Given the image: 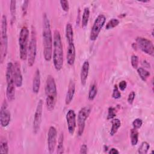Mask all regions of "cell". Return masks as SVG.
I'll return each mask as SVG.
<instances>
[{
  "label": "cell",
  "instance_id": "obj_29",
  "mask_svg": "<svg viewBox=\"0 0 154 154\" xmlns=\"http://www.w3.org/2000/svg\"><path fill=\"white\" fill-rule=\"evenodd\" d=\"M150 148L149 144L146 141H143L138 149V153L140 154H146Z\"/></svg>",
  "mask_w": 154,
  "mask_h": 154
},
{
  "label": "cell",
  "instance_id": "obj_35",
  "mask_svg": "<svg viewBox=\"0 0 154 154\" xmlns=\"http://www.w3.org/2000/svg\"><path fill=\"white\" fill-rule=\"evenodd\" d=\"M138 61H139V58H138V56H137L136 55H132L131 56V65L134 69L138 68Z\"/></svg>",
  "mask_w": 154,
  "mask_h": 154
},
{
  "label": "cell",
  "instance_id": "obj_25",
  "mask_svg": "<svg viewBox=\"0 0 154 154\" xmlns=\"http://www.w3.org/2000/svg\"><path fill=\"white\" fill-rule=\"evenodd\" d=\"M137 73L140 76V78L143 81H146L147 78L150 76V73L149 71L144 69L143 67H138L137 69Z\"/></svg>",
  "mask_w": 154,
  "mask_h": 154
},
{
  "label": "cell",
  "instance_id": "obj_18",
  "mask_svg": "<svg viewBox=\"0 0 154 154\" xmlns=\"http://www.w3.org/2000/svg\"><path fill=\"white\" fill-rule=\"evenodd\" d=\"M40 87V73L38 69L35 71L32 85V90L34 93L37 94L39 92Z\"/></svg>",
  "mask_w": 154,
  "mask_h": 154
},
{
  "label": "cell",
  "instance_id": "obj_9",
  "mask_svg": "<svg viewBox=\"0 0 154 154\" xmlns=\"http://www.w3.org/2000/svg\"><path fill=\"white\" fill-rule=\"evenodd\" d=\"M136 45L143 52L153 56L154 46L153 43L146 38L142 37H137L136 38Z\"/></svg>",
  "mask_w": 154,
  "mask_h": 154
},
{
  "label": "cell",
  "instance_id": "obj_31",
  "mask_svg": "<svg viewBox=\"0 0 154 154\" xmlns=\"http://www.w3.org/2000/svg\"><path fill=\"white\" fill-rule=\"evenodd\" d=\"M16 1H11L10 5V11L11 14L12 20H15L16 16Z\"/></svg>",
  "mask_w": 154,
  "mask_h": 154
},
{
  "label": "cell",
  "instance_id": "obj_39",
  "mask_svg": "<svg viewBox=\"0 0 154 154\" xmlns=\"http://www.w3.org/2000/svg\"><path fill=\"white\" fill-rule=\"evenodd\" d=\"M127 87V82L126 81H121L119 84V89L121 91H124Z\"/></svg>",
  "mask_w": 154,
  "mask_h": 154
},
{
  "label": "cell",
  "instance_id": "obj_22",
  "mask_svg": "<svg viewBox=\"0 0 154 154\" xmlns=\"http://www.w3.org/2000/svg\"><path fill=\"white\" fill-rule=\"evenodd\" d=\"M111 124L112 126L110 130L109 134L111 136H113L117 133L118 129L121 126V122L119 119H113L111 120Z\"/></svg>",
  "mask_w": 154,
  "mask_h": 154
},
{
  "label": "cell",
  "instance_id": "obj_1",
  "mask_svg": "<svg viewBox=\"0 0 154 154\" xmlns=\"http://www.w3.org/2000/svg\"><path fill=\"white\" fill-rule=\"evenodd\" d=\"M42 37L44 58L46 61H49L52 57L53 40L49 20L46 13H44L43 15Z\"/></svg>",
  "mask_w": 154,
  "mask_h": 154
},
{
  "label": "cell",
  "instance_id": "obj_5",
  "mask_svg": "<svg viewBox=\"0 0 154 154\" xmlns=\"http://www.w3.org/2000/svg\"><path fill=\"white\" fill-rule=\"evenodd\" d=\"M29 29L26 26H23L20 31L19 36V45L20 58L25 61L27 59L28 55V42L29 37Z\"/></svg>",
  "mask_w": 154,
  "mask_h": 154
},
{
  "label": "cell",
  "instance_id": "obj_14",
  "mask_svg": "<svg viewBox=\"0 0 154 154\" xmlns=\"http://www.w3.org/2000/svg\"><path fill=\"white\" fill-rule=\"evenodd\" d=\"M14 82L17 87H20L22 85L23 78L20 70V64L18 62H15L14 64Z\"/></svg>",
  "mask_w": 154,
  "mask_h": 154
},
{
  "label": "cell",
  "instance_id": "obj_28",
  "mask_svg": "<svg viewBox=\"0 0 154 154\" xmlns=\"http://www.w3.org/2000/svg\"><path fill=\"white\" fill-rule=\"evenodd\" d=\"M8 153V146L5 138L1 139L0 143V153L7 154Z\"/></svg>",
  "mask_w": 154,
  "mask_h": 154
},
{
  "label": "cell",
  "instance_id": "obj_20",
  "mask_svg": "<svg viewBox=\"0 0 154 154\" xmlns=\"http://www.w3.org/2000/svg\"><path fill=\"white\" fill-rule=\"evenodd\" d=\"M15 84L14 83L7 84L6 89V96L8 101L12 102L15 99Z\"/></svg>",
  "mask_w": 154,
  "mask_h": 154
},
{
  "label": "cell",
  "instance_id": "obj_16",
  "mask_svg": "<svg viewBox=\"0 0 154 154\" xmlns=\"http://www.w3.org/2000/svg\"><path fill=\"white\" fill-rule=\"evenodd\" d=\"M89 62L88 60H85L82 66L81 70V73H80V80L81 83L82 85H85L87 82V79L88 75V72H89Z\"/></svg>",
  "mask_w": 154,
  "mask_h": 154
},
{
  "label": "cell",
  "instance_id": "obj_7",
  "mask_svg": "<svg viewBox=\"0 0 154 154\" xmlns=\"http://www.w3.org/2000/svg\"><path fill=\"white\" fill-rule=\"evenodd\" d=\"M91 111V108L90 106H85L82 108L78 114L77 125H78V134L81 136L84 132L85 121L88 119Z\"/></svg>",
  "mask_w": 154,
  "mask_h": 154
},
{
  "label": "cell",
  "instance_id": "obj_30",
  "mask_svg": "<svg viewBox=\"0 0 154 154\" xmlns=\"http://www.w3.org/2000/svg\"><path fill=\"white\" fill-rule=\"evenodd\" d=\"M119 23H120V21L117 19L112 18L110 20H109V22L106 23L105 28L107 30L114 28L116 26H117L119 24Z\"/></svg>",
  "mask_w": 154,
  "mask_h": 154
},
{
  "label": "cell",
  "instance_id": "obj_32",
  "mask_svg": "<svg viewBox=\"0 0 154 154\" xmlns=\"http://www.w3.org/2000/svg\"><path fill=\"white\" fill-rule=\"evenodd\" d=\"M108 116H107V119L108 120H112L114 119V117L116 116V108L114 107L111 106L108 108Z\"/></svg>",
  "mask_w": 154,
  "mask_h": 154
},
{
  "label": "cell",
  "instance_id": "obj_41",
  "mask_svg": "<svg viewBox=\"0 0 154 154\" xmlns=\"http://www.w3.org/2000/svg\"><path fill=\"white\" fill-rule=\"evenodd\" d=\"M108 153L109 154H118V153H119V152L117 150V149H116L115 148H111V149H109Z\"/></svg>",
  "mask_w": 154,
  "mask_h": 154
},
{
  "label": "cell",
  "instance_id": "obj_24",
  "mask_svg": "<svg viewBox=\"0 0 154 154\" xmlns=\"http://www.w3.org/2000/svg\"><path fill=\"white\" fill-rule=\"evenodd\" d=\"M90 17V9L88 7H85L82 16V26L85 28L88 25Z\"/></svg>",
  "mask_w": 154,
  "mask_h": 154
},
{
  "label": "cell",
  "instance_id": "obj_21",
  "mask_svg": "<svg viewBox=\"0 0 154 154\" xmlns=\"http://www.w3.org/2000/svg\"><path fill=\"white\" fill-rule=\"evenodd\" d=\"M66 37L68 44L73 43V31L70 23H67L66 26Z\"/></svg>",
  "mask_w": 154,
  "mask_h": 154
},
{
  "label": "cell",
  "instance_id": "obj_38",
  "mask_svg": "<svg viewBox=\"0 0 154 154\" xmlns=\"http://www.w3.org/2000/svg\"><path fill=\"white\" fill-rule=\"evenodd\" d=\"M135 93L134 91H132L128 95V102L129 104L130 105H132L134 102V99H135Z\"/></svg>",
  "mask_w": 154,
  "mask_h": 154
},
{
  "label": "cell",
  "instance_id": "obj_26",
  "mask_svg": "<svg viewBox=\"0 0 154 154\" xmlns=\"http://www.w3.org/2000/svg\"><path fill=\"white\" fill-rule=\"evenodd\" d=\"M97 93V86L94 83L93 84L89 89V91H88V98L89 100H93L95 98V97L96 96Z\"/></svg>",
  "mask_w": 154,
  "mask_h": 154
},
{
  "label": "cell",
  "instance_id": "obj_34",
  "mask_svg": "<svg viewBox=\"0 0 154 154\" xmlns=\"http://www.w3.org/2000/svg\"><path fill=\"white\" fill-rule=\"evenodd\" d=\"M132 125L133 128L138 130L143 125V120L140 118H137L132 122Z\"/></svg>",
  "mask_w": 154,
  "mask_h": 154
},
{
  "label": "cell",
  "instance_id": "obj_17",
  "mask_svg": "<svg viewBox=\"0 0 154 154\" xmlns=\"http://www.w3.org/2000/svg\"><path fill=\"white\" fill-rule=\"evenodd\" d=\"M75 92V84L73 80H70L68 85V88L65 98V103L69 105L72 101Z\"/></svg>",
  "mask_w": 154,
  "mask_h": 154
},
{
  "label": "cell",
  "instance_id": "obj_11",
  "mask_svg": "<svg viewBox=\"0 0 154 154\" xmlns=\"http://www.w3.org/2000/svg\"><path fill=\"white\" fill-rule=\"evenodd\" d=\"M11 119L10 112L8 109V104L5 100L4 101L0 111V123L2 127L7 126Z\"/></svg>",
  "mask_w": 154,
  "mask_h": 154
},
{
  "label": "cell",
  "instance_id": "obj_27",
  "mask_svg": "<svg viewBox=\"0 0 154 154\" xmlns=\"http://www.w3.org/2000/svg\"><path fill=\"white\" fill-rule=\"evenodd\" d=\"M57 152L60 154L64 153V134L63 132L61 133L59 137Z\"/></svg>",
  "mask_w": 154,
  "mask_h": 154
},
{
  "label": "cell",
  "instance_id": "obj_10",
  "mask_svg": "<svg viewBox=\"0 0 154 154\" xmlns=\"http://www.w3.org/2000/svg\"><path fill=\"white\" fill-rule=\"evenodd\" d=\"M43 101L42 99H40L37 103V105L35 109L34 120L32 123V129L33 132L34 134H37L40 128V125L42 123V112H43Z\"/></svg>",
  "mask_w": 154,
  "mask_h": 154
},
{
  "label": "cell",
  "instance_id": "obj_2",
  "mask_svg": "<svg viewBox=\"0 0 154 154\" xmlns=\"http://www.w3.org/2000/svg\"><path fill=\"white\" fill-rule=\"evenodd\" d=\"M53 63L55 69L59 71L63 66V49L59 31L55 30L54 33Z\"/></svg>",
  "mask_w": 154,
  "mask_h": 154
},
{
  "label": "cell",
  "instance_id": "obj_37",
  "mask_svg": "<svg viewBox=\"0 0 154 154\" xmlns=\"http://www.w3.org/2000/svg\"><path fill=\"white\" fill-rule=\"evenodd\" d=\"M28 4H29V1H27V0L24 1L23 2V5L22 6V11L23 16H25L27 13L28 8Z\"/></svg>",
  "mask_w": 154,
  "mask_h": 154
},
{
  "label": "cell",
  "instance_id": "obj_15",
  "mask_svg": "<svg viewBox=\"0 0 154 154\" xmlns=\"http://www.w3.org/2000/svg\"><path fill=\"white\" fill-rule=\"evenodd\" d=\"M75 47L73 43H69L67 49L66 59L67 63L72 66L74 64L75 60Z\"/></svg>",
  "mask_w": 154,
  "mask_h": 154
},
{
  "label": "cell",
  "instance_id": "obj_8",
  "mask_svg": "<svg viewBox=\"0 0 154 154\" xmlns=\"http://www.w3.org/2000/svg\"><path fill=\"white\" fill-rule=\"evenodd\" d=\"M106 22V17L103 14H99L96 18L93 26L91 29L90 35V39L91 41H95L103 26L105 23Z\"/></svg>",
  "mask_w": 154,
  "mask_h": 154
},
{
  "label": "cell",
  "instance_id": "obj_23",
  "mask_svg": "<svg viewBox=\"0 0 154 154\" xmlns=\"http://www.w3.org/2000/svg\"><path fill=\"white\" fill-rule=\"evenodd\" d=\"M130 138L132 146H136L138 142V132L137 129H131L130 132Z\"/></svg>",
  "mask_w": 154,
  "mask_h": 154
},
{
  "label": "cell",
  "instance_id": "obj_13",
  "mask_svg": "<svg viewBox=\"0 0 154 154\" xmlns=\"http://www.w3.org/2000/svg\"><path fill=\"white\" fill-rule=\"evenodd\" d=\"M66 119L69 132L71 135H73L76 127V114L75 111L73 109H69L66 114Z\"/></svg>",
  "mask_w": 154,
  "mask_h": 154
},
{
  "label": "cell",
  "instance_id": "obj_3",
  "mask_svg": "<svg viewBox=\"0 0 154 154\" xmlns=\"http://www.w3.org/2000/svg\"><path fill=\"white\" fill-rule=\"evenodd\" d=\"M46 105L48 111H52L56 103L57 90L55 81L52 76L49 75L47 77L45 85Z\"/></svg>",
  "mask_w": 154,
  "mask_h": 154
},
{
  "label": "cell",
  "instance_id": "obj_12",
  "mask_svg": "<svg viewBox=\"0 0 154 154\" xmlns=\"http://www.w3.org/2000/svg\"><path fill=\"white\" fill-rule=\"evenodd\" d=\"M57 131L55 127L51 126L48 132V148L50 153H52L56 146Z\"/></svg>",
  "mask_w": 154,
  "mask_h": 154
},
{
  "label": "cell",
  "instance_id": "obj_4",
  "mask_svg": "<svg viewBox=\"0 0 154 154\" xmlns=\"http://www.w3.org/2000/svg\"><path fill=\"white\" fill-rule=\"evenodd\" d=\"M1 50H0V62L2 63L5 58L8 48V37H7V21L5 14L2 16L1 19Z\"/></svg>",
  "mask_w": 154,
  "mask_h": 154
},
{
  "label": "cell",
  "instance_id": "obj_36",
  "mask_svg": "<svg viewBox=\"0 0 154 154\" xmlns=\"http://www.w3.org/2000/svg\"><path fill=\"white\" fill-rule=\"evenodd\" d=\"M60 5H61V7L62 8V9L67 12L69 11V1H67V0H61L60 1Z\"/></svg>",
  "mask_w": 154,
  "mask_h": 154
},
{
  "label": "cell",
  "instance_id": "obj_6",
  "mask_svg": "<svg viewBox=\"0 0 154 154\" xmlns=\"http://www.w3.org/2000/svg\"><path fill=\"white\" fill-rule=\"evenodd\" d=\"M37 53V40L35 35V31L34 28H32L31 39L28 48V65L29 67H32L35 60Z\"/></svg>",
  "mask_w": 154,
  "mask_h": 154
},
{
  "label": "cell",
  "instance_id": "obj_42",
  "mask_svg": "<svg viewBox=\"0 0 154 154\" xmlns=\"http://www.w3.org/2000/svg\"><path fill=\"white\" fill-rule=\"evenodd\" d=\"M142 64L144 66V67H146L147 68H149L150 67V64L148 62H147L146 60H143V62H142Z\"/></svg>",
  "mask_w": 154,
  "mask_h": 154
},
{
  "label": "cell",
  "instance_id": "obj_19",
  "mask_svg": "<svg viewBox=\"0 0 154 154\" xmlns=\"http://www.w3.org/2000/svg\"><path fill=\"white\" fill-rule=\"evenodd\" d=\"M6 81L7 84L14 83V64L11 62H8L6 69Z\"/></svg>",
  "mask_w": 154,
  "mask_h": 154
},
{
  "label": "cell",
  "instance_id": "obj_33",
  "mask_svg": "<svg viewBox=\"0 0 154 154\" xmlns=\"http://www.w3.org/2000/svg\"><path fill=\"white\" fill-rule=\"evenodd\" d=\"M120 97H121V93L119 91V87L117 85H114L112 93V97L115 99H118L120 98Z\"/></svg>",
  "mask_w": 154,
  "mask_h": 154
},
{
  "label": "cell",
  "instance_id": "obj_40",
  "mask_svg": "<svg viewBox=\"0 0 154 154\" xmlns=\"http://www.w3.org/2000/svg\"><path fill=\"white\" fill-rule=\"evenodd\" d=\"M87 149H88V147H87V146L85 144H82L81 147H80V153H83V154H86L87 153Z\"/></svg>",
  "mask_w": 154,
  "mask_h": 154
}]
</instances>
